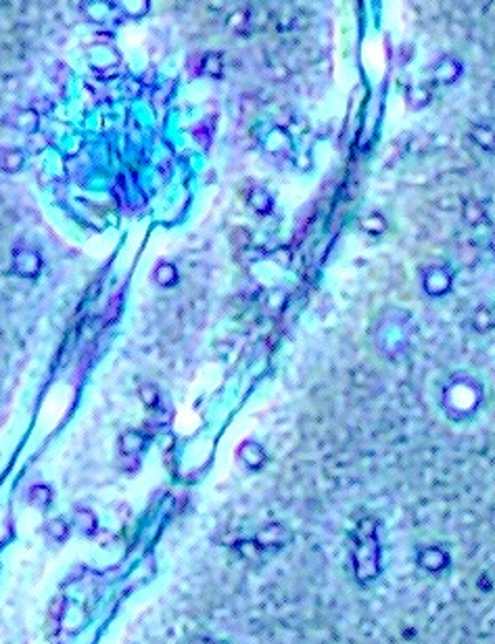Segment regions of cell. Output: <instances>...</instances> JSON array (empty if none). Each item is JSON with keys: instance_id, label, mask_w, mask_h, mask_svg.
Returning <instances> with one entry per match:
<instances>
[{"instance_id": "1", "label": "cell", "mask_w": 495, "mask_h": 644, "mask_svg": "<svg viewBox=\"0 0 495 644\" xmlns=\"http://www.w3.org/2000/svg\"><path fill=\"white\" fill-rule=\"evenodd\" d=\"M351 561L355 579L359 583H368L379 577L381 573V544L377 538V521L364 519L351 534Z\"/></svg>"}, {"instance_id": "2", "label": "cell", "mask_w": 495, "mask_h": 644, "mask_svg": "<svg viewBox=\"0 0 495 644\" xmlns=\"http://www.w3.org/2000/svg\"><path fill=\"white\" fill-rule=\"evenodd\" d=\"M483 399L481 385L468 377H454L443 389V408L450 419L464 421L472 417Z\"/></svg>"}, {"instance_id": "3", "label": "cell", "mask_w": 495, "mask_h": 644, "mask_svg": "<svg viewBox=\"0 0 495 644\" xmlns=\"http://www.w3.org/2000/svg\"><path fill=\"white\" fill-rule=\"evenodd\" d=\"M408 331H410V316L403 310H389L379 326V345L391 358L403 354L408 345Z\"/></svg>"}, {"instance_id": "4", "label": "cell", "mask_w": 495, "mask_h": 644, "mask_svg": "<svg viewBox=\"0 0 495 644\" xmlns=\"http://www.w3.org/2000/svg\"><path fill=\"white\" fill-rule=\"evenodd\" d=\"M454 287V272L447 266H430L422 272V289L430 298H445Z\"/></svg>"}, {"instance_id": "5", "label": "cell", "mask_w": 495, "mask_h": 644, "mask_svg": "<svg viewBox=\"0 0 495 644\" xmlns=\"http://www.w3.org/2000/svg\"><path fill=\"white\" fill-rule=\"evenodd\" d=\"M13 264H15L17 274H21V276H36L38 270H40V266H42V260H40V256H38L36 251H32L30 247H21V249L15 251Z\"/></svg>"}, {"instance_id": "6", "label": "cell", "mask_w": 495, "mask_h": 644, "mask_svg": "<svg viewBox=\"0 0 495 644\" xmlns=\"http://www.w3.org/2000/svg\"><path fill=\"white\" fill-rule=\"evenodd\" d=\"M288 538H291V536H288V532H286V527H282L280 523H272V525L264 527V530L257 534L255 544L262 546V548H278V546H282Z\"/></svg>"}, {"instance_id": "7", "label": "cell", "mask_w": 495, "mask_h": 644, "mask_svg": "<svg viewBox=\"0 0 495 644\" xmlns=\"http://www.w3.org/2000/svg\"><path fill=\"white\" fill-rule=\"evenodd\" d=\"M447 552H443L441 548H437V546H430V548H424V550H420V554H418V563H420V567H424V569H428V571H441V569H445L447 567Z\"/></svg>"}, {"instance_id": "8", "label": "cell", "mask_w": 495, "mask_h": 644, "mask_svg": "<svg viewBox=\"0 0 495 644\" xmlns=\"http://www.w3.org/2000/svg\"><path fill=\"white\" fill-rule=\"evenodd\" d=\"M470 324L476 333H487L495 326V310L489 306H478L472 316H470Z\"/></svg>"}, {"instance_id": "9", "label": "cell", "mask_w": 495, "mask_h": 644, "mask_svg": "<svg viewBox=\"0 0 495 644\" xmlns=\"http://www.w3.org/2000/svg\"><path fill=\"white\" fill-rule=\"evenodd\" d=\"M470 138L483 147L485 151H495V130L489 128V126H474L470 130Z\"/></svg>"}, {"instance_id": "10", "label": "cell", "mask_w": 495, "mask_h": 644, "mask_svg": "<svg viewBox=\"0 0 495 644\" xmlns=\"http://www.w3.org/2000/svg\"><path fill=\"white\" fill-rule=\"evenodd\" d=\"M240 456H242V460H244L246 464L253 466V468L262 466V462H264V458H266V454H264L262 446H260V444H255V442H246V444H242V448H240Z\"/></svg>"}, {"instance_id": "11", "label": "cell", "mask_w": 495, "mask_h": 644, "mask_svg": "<svg viewBox=\"0 0 495 644\" xmlns=\"http://www.w3.org/2000/svg\"><path fill=\"white\" fill-rule=\"evenodd\" d=\"M361 228H364L368 234H375V237H379V234H383V232L387 230V220H385L383 214L372 211V214H368V216L361 220Z\"/></svg>"}, {"instance_id": "12", "label": "cell", "mask_w": 495, "mask_h": 644, "mask_svg": "<svg viewBox=\"0 0 495 644\" xmlns=\"http://www.w3.org/2000/svg\"><path fill=\"white\" fill-rule=\"evenodd\" d=\"M464 222L470 224V226H478V224H485L487 222V214H485V207L481 203H474V201H468L464 205Z\"/></svg>"}, {"instance_id": "13", "label": "cell", "mask_w": 495, "mask_h": 644, "mask_svg": "<svg viewBox=\"0 0 495 644\" xmlns=\"http://www.w3.org/2000/svg\"><path fill=\"white\" fill-rule=\"evenodd\" d=\"M119 448H121L123 454H136V452H140L145 448V437L140 433H136V431L126 433L121 437V442H119Z\"/></svg>"}, {"instance_id": "14", "label": "cell", "mask_w": 495, "mask_h": 644, "mask_svg": "<svg viewBox=\"0 0 495 644\" xmlns=\"http://www.w3.org/2000/svg\"><path fill=\"white\" fill-rule=\"evenodd\" d=\"M249 203H251V207H253L255 211H260V214H270V211H272V199H270V195H268L264 189H255V191L249 195Z\"/></svg>"}, {"instance_id": "15", "label": "cell", "mask_w": 495, "mask_h": 644, "mask_svg": "<svg viewBox=\"0 0 495 644\" xmlns=\"http://www.w3.org/2000/svg\"><path fill=\"white\" fill-rule=\"evenodd\" d=\"M155 280L161 287H173L178 282V272L171 264H159L155 270Z\"/></svg>"}, {"instance_id": "16", "label": "cell", "mask_w": 495, "mask_h": 644, "mask_svg": "<svg viewBox=\"0 0 495 644\" xmlns=\"http://www.w3.org/2000/svg\"><path fill=\"white\" fill-rule=\"evenodd\" d=\"M203 72L209 74V76H220L222 74V59H220V54H207L205 56Z\"/></svg>"}, {"instance_id": "17", "label": "cell", "mask_w": 495, "mask_h": 644, "mask_svg": "<svg viewBox=\"0 0 495 644\" xmlns=\"http://www.w3.org/2000/svg\"><path fill=\"white\" fill-rule=\"evenodd\" d=\"M5 159H7V161H3L0 165H3L7 172H15V169H19V167H21V163H23V157H21V153H17V151H9V153H5Z\"/></svg>"}, {"instance_id": "18", "label": "cell", "mask_w": 495, "mask_h": 644, "mask_svg": "<svg viewBox=\"0 0 495 644\" xmlns=\"http://www.w3.org/2000/svg\"><path fill=\"white\" fill-rule=\"evenodd\" d=\"M443 67H445V72H443V74H441V72H437V80H439V82H454V80L460 76V67H458L454 61H450V67H447V61H445V65H443Z\"/></svg>"}, {"instance_id": "19", "label": "cell", "mask_w": 495, "mask_h": 644, "mask_svg": "<svg viewBox=\"0 0 495 644\" xmlns=\"http://www.w3.org/2000/svg\"><path fill=\"white\" fill-rule=\"evenodd\" d=\"M458 258L462 260V264L470 266V264L476 262V249H474L472 245H462L460 251H458Z\"/></svg>"}, {"instance_id": "20", "label": "cell", "mask_w": 495, "mask_h": 644, "mask_svg": "<svg viewBox=\"0 0 495 644\" xmlns=\"http://www.w3.org/2000/svg\"><path fill=\"white\" fill-rule=\"evenodd\" d=\"M140 397H143V402H145L147 406H155V404L159 402L157 389H155V387H149V385H145V387L140 389Z\"/></svg>"}, {"instance_id": "21", "label": "cell", "mask_w": 495, "mask_h": 644, "mask_svg": "<svg viewBox=\"0 0 495 644\" xmlns=\"http://www.w3.org/2000/svg\"><path fill=\"white\" fill-rule=\"evenodd\" d=\"M489 249H491V253L495 256V232L491 234V239H489Z\"/></svg>"}, {"instance_id": "22", "label": "cell", "mask_w": 495, "mask_h": 644, "mask_svg": "<svg viewBox=\"0 0 495 644\" xmlns=\"http://www.w3.org/2000/svg\"><path fill=\"white\" fill-rule=\"evenodd\" d=\"M199 644H203V640H201V642H199ZM207 644H215V642H209V640H207Z\"/></svg>"}]
</instances>
